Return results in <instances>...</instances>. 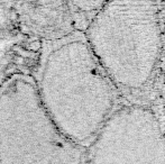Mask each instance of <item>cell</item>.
<instances>
[{"label": "cell", "mask_w": 165, "mask_h": 164, "mask_svg": "<svg viewBox=\"0 0 165 164\" xmlns=\"http://www.w3.org/2000/svg\"><path fill=\"white\" fill-rule=\"evenodd\" d=\"M47 115L65 137L89 145L122 101L83 33L56 44L36 83Z\"/></svg>", "instance_id": "cell-1"}, {"label": "cell", "mask_w": 165, "mask_h": 164, "mask_svg": "<svg viewBox=\"0 0 165 164\" xmlns=\"http://www.w3.org/2000/svg\"><path fill=\"white\" fill-rule=\"evenodd\" d=\"M122 101L145 103L165 48L157 0H109L83 33Z\"/></svg>", "instance_id": "cell-2"}, {"label": "cell", "mask_w": 165, "mask_h": 164, "mask_svg": "<svg viewBox=\"0 0 165 164\" xmlns=\"http://www.w3.org/2000/svg\"><path fill=\"white\" fill-rule=\"evenodd\" d=\"M85 158L87 164H165V128L147 105L122 101Z\"/></svg>", "instance_id": "cell-3"}, {"label": "cell", "mask_w": 165, "mask_h": 164, "mask_svg": "<svg viewBox=\"0 0 165 164\" xmlns=\"http://www.w3.org/2000/svg\"><path fill=\"white\" fill-rule=\"evenodd\" d=\"M146 105L155 112L165 128V48Z\"/></svg>", "instance_id": "cell-4"}, {"label": "cell", "mask_w": 165, "mask_h": 164, "mask_svg": "<svg viewBox=\"0 0 165 164\" xmlns=\"http://www.w3.org/2000/svg\"><path fill=\"white\" fill-rule=\"evenodd\" d=\"M108 1L109 0H69L73 13L84 23L85 27Z\"/></svg>", "instance_id": "cell-5"}]
</instances>
